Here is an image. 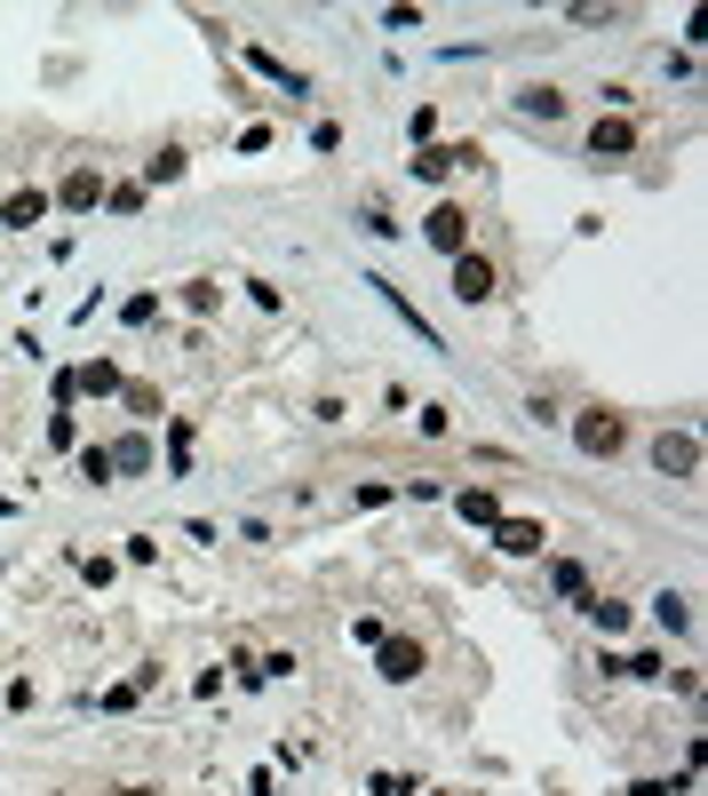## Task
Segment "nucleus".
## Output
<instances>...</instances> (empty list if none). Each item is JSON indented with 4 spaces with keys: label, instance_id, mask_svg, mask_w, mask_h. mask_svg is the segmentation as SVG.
I'll return each mask as SVG.
<instances>
[{
    "label": "nucleus",
    "instance_id": "1",
    "mask_svg": "<svg viewBox=\"0 0 708 796\" xmlns=\"http://www.w3.org/2000/svg\"><path fill=\"white\" fill-rule=\"evenodd\" d=\"M573 446H582V454H597V462H613V454L629 446V430H621V414L589 407V414H573Z\"/></svg>",
    "mask_w": 708,
    "mask_h": 796
},
{
    "label": "nucleus",
    "instance_id": "2",
    "mask_svg": "<svg viewBox=\"0 0 708 796\" xmlns=\"http://www.w3.org/2000/svg\"><path fill=\"white\" fill-rule=\"evenodd\" d=\"M653 471L661 478H700V439L693 430H661L653 439Z\"/></svg>",
    "mask_w": 708,
    "mask_h": 796
},
{
    "label": "nucleus",
    "instance_id": "3",
    "mask_svg": "<svg viewBox=\"0 0 708 796\" xmlns=\"http://www.w3.org/2000/svg\"><path fill=\"white\" fill-rule=\"evenodd\" d=\"M422 240H430L438 255H469V215L454 208V199H438V208L422 215Z\"/></svg>",
    "mask_w": 708,
    "mask_h": 796
},
{
    "label": "nucleus",
    "instance_id": "4",
    "mask_svg": "<svg viewBox=\"0 0 708 796\" xmlns=\"http://www.w3.org/2000/svg\"><path fill=\"white\" fill-rule=\"evenodd\" d=\"M454 168H478V144H422L414 152V176L422 184H446Z\"/></svg>",
    "mask_w": 708,
    "mask_h": 796
},
{
    "label": "nucleus",
    "instance_id": "5",
    "mask_svg": "<svg viewBox=\"0 0 708 796\" xmlns=\"http://www.w3.org/2000/svg\"><path fill=\"white\" fill-rule=\"evenodd\" d=\"M375 670H383V685H414L422 677V645L414 638H383L375 645Z\"/></svg>",
    "mask_w": 708,
    "mask_h": 796
},
{
    "label": "nucleus",
    "instance_id": "6",
    "mask_svg": "<svg viewBox=\"0 0 708 796\" xmlns=\"http://www.w3.org/2000/svg\"><path fill=\"white\" fill-rule=\"evenodd\" d=\"M542 518H494V550L501 557H542Z\"/></svg>",
    "mask_w": 708,
    "mask_h": 796
},
{
    "label": "nucleus",
    "instance_id": "7",
    "mask_svg": "<svg viewBox=\"0 0 708 796\" xmlns=\"http://www.w3.org/2000/svg\"><path fill=\"white\" fill-rule=\"evenodd\" d=\"M454 295L462 303H494V263L486 255H454Z\"/></svg>",
    "mask_w": 708,
    "mask_h": 796
},
{
    "label": "nucleus",
    "instance_id": "8",
    "mask_svg": "<svg viewBox=\"0 0 708 796\" xmlns=\"http://www.w3.org/2000/svg\"><path fill=\"white\" fill-rule=\"evenodd\" d=\"M366 287H375V295H383V303H390L398 319H407V327H414V343H422V351H446V343H438V327H430V319H422V311L407 303V295H398V287L383 279V272H375V279H366Z\"/></svg>",
    "mask_w": 708,
    "mask_h": 796
},
{
    "label": "nucleus",
    "instance_id": "9",
    "mask_svg": "<svg viewBox=\"0 0 708 796\" xmlns=\"http://www.w3.org/2000/svg\"><path fill=\"white\" fill-rule=\"evenodd\" d=\"M48 208H56V199H48L41 184H32V191H9V208H0V223H9V231H32V223H48Z\"/></svg>",
    "mask_w": 708,
    "mask_h": 796
},
{
    "label": "nucleus",
    "instance_id": "10",
    "mask_svg": "<svg viewBox=\"0 0 708 796\" xmlns=\"http://www.w3.org/2000/svg\"><path fill=\"white\" fill-rule=\"evenodd\" d=\"M96 199H104V176H96V168H73V176L56 184V208H73V215H88Z\"/></svg>",
    "mask_w": 708,
    "mask_h": 796
},
{
    "label": "nucleus",
    "instance_id": "11",
    "mask_svg": "<svg viewBox=\"0 0 708 796\" xmlns=\"http://www.w3.org/2000/svg\"><path fill=\"white\" fill-rule=\"evenodd\" d=\"M589 152H597V159L637 152V128H629V120H597V128H589Z\"/></svg>",
    "mask_w": 708,
    "mask_h": 796
},
{
    "label": "nucleus",
    "instance_id": "12",
    "mask_svg": "<svg viewBox=\"0 0 708 796\" xmlns=\"http://www.w3.org/2000/svg\"><path fill=\"white\" fill-rule=\"evenodd\" d=\"M454 510H462L469 526H494V518H501V502H494V486H462V494H454Z\"/></svg>",
    "mask_w": 708,
    "mask_h": 796
},
{
    "label": "nucleus",
    "instance_id": "13",
    "mask_svg": "<svg viewBox=\"0 0 708 796\" xmlns=\"http://www.w3.org/2000/svg\"><path fill=\"white\" fill-rule=\"evenodd\" d=\"M73 390H88V398H112V390H120V367H112V358H88V367L73 375Z\"/></svg>",
    "mask_w": 708,
    "mask_h": 796
},
{
    "label": "nucleus",
    "instance_id": "14",
    "mask_svg": "<svg viewBox=\"0 0 708 796\" xmlns=\"http://www.w3.org/2000/svg\"><path fill=\"white\" fill-rule=\"evenodd\" d=\"M550 589H557V597H573V606H589V574L573 566V557H557V566H550Z\"/></svg>",
    "mask_w": 708,
    "mask_h": 796
},
{
    "label": "nucleus",
    "instance_id": "15",
    "mask_svg": "<svg viewBox=\"0 0 708 796\" xmlns=\"http://www.w3.org/2000/svg\"><path fill=\"white\" fill-rule=\"evenodd\" d=\"M597 629H605V638H621V629H629V606H613V597H589V606H582Z\"/></svg>",
    "mask_w": 708,
    "mask_h": 796
},
{
    "label": "nucleus",
    "instance_id": "16",
    "mask_svg": "<svg viewBox=\"0 0 708 796\" xmlns=\"http://www.w3.org/2000/svg\"><path fill=\"white\" fill-rule=\"evenodd\" d=\"M112 471H152V439H120L112 446Z\"/></svg>",
    "mask_w": 708,
    "mask_h": 796
},
{
    "label": "nucleus",
    "instance_id": "17",
    "mask_svg": "<svg viewBox=\"0 0 708 796\" xmlns=\"http://www.w3.org/2000/svg\"><path fill=\"white\" fill-rule=\"evenodd\" d=\"M80 478L88 486H112V446H80Z\"/></svg>",
    "mask_w": 708,
    "mask_h": 796
},
{
    "label": "nucleus",
    "instance_id": "18",
    "mask_svg": "<svg viewBox=\"0 0 708 796\" xmlns=\"http://www.w3.org/2000/svg\"><path fill=\"white\" fill-rule=\"evenodd\" d=\"M653 621H661V629H685V621H693V606H685L677 589H661V597H653Z\"/></svg>",
    "mask_w": 708,
    "mask_h": 796
},
{
    "label": "nucleus",
    "instance_id": "19",
    "mask_svg": "<svg viewBox=\"0 0 708 796\" xmlns=\"http://www.w3.org/2000/svg\"><path fill=\"white\" fill-rule=\"evenodd\" d=\"M518 104H526L533 120H557V112H565V96H557V88H526V96H518Z\"/></svg>",
    "mask_w": 708,
    "mask_h": 796
},
{
    "label": "nucleus",
    "instance_id": "20",
    "mask_svg": "<svg viewBox=\"0 0 708 796\" xmlns=\"http://www.w3.org/2000/svg\"><path fill=\"white\" fill-rule=\"evenodd\" d=\"M184 176V152H152L144 159V184H176Z\"/></svg>",
    "mask_w": 708,
    "mask_h": 796
},
{
    "label": "nucleus",
    "instance_id": "21",
    "mask_svg": "<svg viewBox=\"0 0 708 796\" xmlns=\"http://www.w3.org/2000/svg\"><path fill=\"white\" fill-rule=\"evenodd\" d=\"M104 208H112V215H136L144 191H136V184H104Z\"/></svg>",
    "mask_w": 708,
    "mask_h": 796
},
{
    "label": "nucleus",
    "instance_id": "22",
    "mask_svg": "<svg viewBox=\"0 0 708 796\" xmlns=\"http://www.w3.org/2000/svg\"><path fill=\"white\" fill-rule=\"evenodd\" d=\"M120 398H128L136 414H159V390H144V383H120Z\"/></svg>",
    "mask_w": 708,
    "mask_h": 796
}]
</instances>
